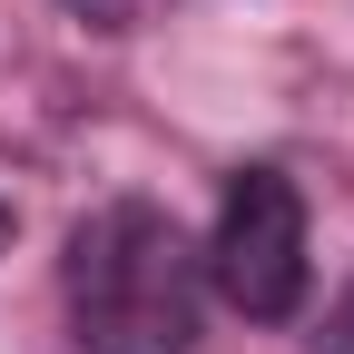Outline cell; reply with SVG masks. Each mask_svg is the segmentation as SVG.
<instances>
[{"label": "cell", "instance_id": "6da1fadb", "mask_svg": "<svg viewBox=\"0 0 354 354\" xmlns=\"http://www.w3.org/2000/svg\"><path fill=\"white\" fill-rule=\"evenodd\" d=\"M69 335L79 354H187L197 344V305H207V266L177 236V216L118 197L69 236Z\"/></svg>", "mask_w": 354, "mask_h": 354}, {"label": "cell", "instance_id": "7a4b0ae2", "mask_svg": "<svg viewBox=\"0 0 354 354\" xmlns=\"http://www.w3.org/2000/svg\"><path fill=\"white\" fill-rule=\"evenodd\" d=\"M197 266L236 315H256V325L295 315L305 305V197H295V177L286 167H236Z\"/></svg>", "mask_w": 354, "mask_h": 354}, {"label": "cell", "instance_id": "3957f363", "mask_svg": "<svg viewBox=\"0 0 354 354\" xmlns=\"http://www.w3.org/2000/svg\"><path fill=\"white\" fill-rule=\"evenodd\" d=\"M69 10H79V20H99V30H118V20H128V0H69Z\"/></svg>", "mask_w": 354, "mask_h": 354}, {"label": "cell", "instance_id": "277c9868", "mask_svg": "<svg viewBox=\"0 0 354 354\" xmlns=\"http://www.w3.org/2000/svg\"><path fill=\"white\" fill-rule=\"evenodd\" d=\"M325 354H354V305L335 315V335H325Z\"/></svg>", "mask_w": 354, "mask_h": 354}]
</instances>
